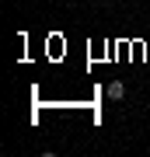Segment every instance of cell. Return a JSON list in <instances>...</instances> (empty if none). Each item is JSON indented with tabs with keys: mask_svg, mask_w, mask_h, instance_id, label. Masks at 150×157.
Masks as SVG:
<instances>
[{
	"mask_svg": "<svg viewBox=\"0 0 150 157\" xmlns=\"http://www.w3.org/2000/svg\"><path fill=\"white\" fill-rule=\"evenodd\" d=\"M122 94H126V84H122V80H112V84H108V98H112V101H119Z\"/></svg>",
	"mask_w": 150,
	"mask_h": 157,
	"instance_id": "6da1fadb",
	"label": "cell"
}]
</instances>
